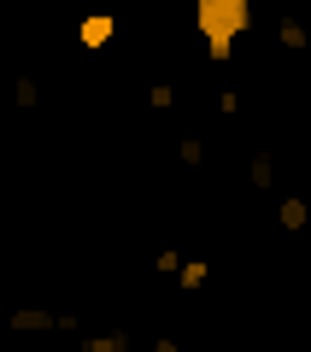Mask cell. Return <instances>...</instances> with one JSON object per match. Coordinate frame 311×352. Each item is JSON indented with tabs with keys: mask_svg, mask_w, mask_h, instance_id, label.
Segmentation results:
<instances>
[{
	"mask_svg": "<svg viewBox=\"0 0 311 352\" xmlns=\"http://www.w3.org/2000/svg\"><path fill=\"white\" fill-rule=\"evenodd\" d=\"M194 30L206 36V53L217 65L235 59V41L253 30V0H194Z\"/></svg>",
	"mask_w": 311,
	"mask_h": 352,
	"instance_id": "6da1fadb",
	"label": "cell"
},
{
	"mask_svg": "<svg viewBox=\"0 0 311 352\" xmlns=\"http://www.w3.org/2000/svg\"><path fill=\"white\" fill-rule=\"evenodd\" d=\"M6 323H12V335L36 340V335H53V329H59V317H53V311H41V305H18V311L6 317Z\"/></svg>",
	"mask_w": 311,
	"mask_h": 352,
	"instance_id": "7a4b0ae2",
	"label": "cell"
},
{
	"mask_svg": "<svg viewBox=\"0 0 311 352\" xmlns=\"http://www.w3.org/2000/svg\"><path fill=\"white\" fill-rule=\"evenodd\" d=\"M112 36H118V18L112 12H88L83 24H76V41H83V47H106Z\"/></svg>",
	"mask_w": 311,
	"mask_h": 352,
	"instance_id": "3957f363",
	"label": "cell"
},
{
	"mask_svg": "<svg viewBox=\"0 0 311 352\" xmlns=\"http://www.w3.org/2000/svg\"><path fill=\"white\" fill-rule=\"evenodd\" d=\"M83 352H136V335L129 329H100V335H76Z\"/></svg>",
	"mask_w": 311,
	"mask_h": 352,
	"instance_id": "277c9868",
	"label": "cell"
},
{
	"mask_svg": "<svg viewBox=\"0 0 311 352\" xmlns=\"http://www.w3.org/2000/svg\"><path fill=\"white\" fill-rule=\"evenodd\" d=\"M276 47H288V53H305V47H311V30L299 24V18H276Z\"/></svg>",
	"mask_w": 311,
	"mask_h": 352,
	"instance_id": "5b68a950",
	"label": "cell"
},
{
	"mask_svg": "<svg viewBox=\"0 0 311 352\" xmlns=\"http://www.w3.org/2000/svg\"><path fill=\"white\" fill-rule=\"evenodd\" d=\"M276 223H282V229H288V235H299V229H305V223H311V206H305V200H299V194H288V200H282V206H276Z\"/></svg>",
	"mask_w": 311,
	"mask_h": 352,
	"instance_id": "8992f818",
	"label": "cell"
},
{
	"mask_svg": "<svg viewBox=\"0 0 311 352\" xmlns=\"http://www.w3.org/2000/svg\"><path fill=\"white\" fill-rule=\"evenodd\" d=\"M247 182H253V188H276V153H270V147H259V153H253Z\"/></svg>",
	"mask_w": 311,
	"mask_h": 352,
	"instance_id": "52a82bcc",
	"label": "cell"
},
{
	"mask_svg": "<svg viewBox=\"0 0 311 352\" xmlns=\"http://www.w3.org/2000/svg\"><path fill=\"white\" fill-rule=\"evenodd\" d=\"M12 106H24V112L41 106V82H36V76H18V82H12Z\"/></svg>",
	"mask_w": 311,
	"mask_h": 352,
	"instance_id": "ba28073f",
	"label": "cell"
},
{
	"mask_svg": "<svg viewBox=\"0 0 311 352\" xmlns=\"http://www.w3.org/2000/svg\"><path fill=\"white\" fill-rule=\"evenodd\" d=\"M206 276H212V264H206V258H188L182 270H176V282H182V288H206Z\"/></svg>",
	"mask_w": 311,
	"mask_h": 352,
	"instance_id": "9c48e42d",
	"label": "cell"
},
{
	"mask_svg": "<svg viewBox=\"0 0 311 352\" xmlns=\"http://www.w3.org/2000/svg\"><path fill=\"white\" fill-rule=\"evenodd\" d=\"M147 106H153V112H171V106H176V88L171 82H153L147 88Z\"/></svg>",
	"mask_w": 311,
	"mask_h": 352,
	"instance_id": "30bf717a",
	"label": "cell"
},
{
	"mask_svg": "<svg viewBox=\"0 0 311 352\" xmlns=\"http://www.w3.org/2000/svg\"><path fill=\"white\" fill-rule=\"evenodd\" d=\"M176 159H182V164H206V141H200V135H188L182 147H176Z\"/></svg>",
	"mask_w": 311,
	"mask_h": 352,
	"instance_id": "8fae6325",
	"label": "cell"
},
{
	"mask_svg": "<svg viewBox=\"0 0 311 352\" xmlns=\"http://www.w3.org/2000/svg\"><path fill=\"white\" fill-rule=\"evenodd\" d=\"M153 270H159V276H176V270H182V252H176V247H164L159 258H153Z\"/></svg>",
	"mask_w": 311,
	"mask_h": 352,
	"instance_id": "7c38bea8",
	"label": "cell"
},
{
	"mask_svg": "<svg viewBox=\"0 0 311 352\" xmlns=\"http://www.w3.org/2000/svg\"><path fill=\"white\" fill-rule=\"evenodd\" d=\"M147 352H182V346H176L171 335H159V340H147Z\"/></svg>",
	"mask_w": 311,
	"mask_h": 352,
	"instance_id": "4fadbf2b",
	"label": "cell"
},
{
	"mask_svg": "<svg viewBox=\"0 0 311 352\" xmlns=\"http://www.w3.org/2000/svg\"><path fill=\"white\" fill-rule=\"evenodd\" d=\"M36 6H47V0H36Z\"/></svg>",
	"mask_w": 311,
	"mask_h": 352,
	"instance_id": "5bb4252c",
	"label": "cell"
}]
</instances>
